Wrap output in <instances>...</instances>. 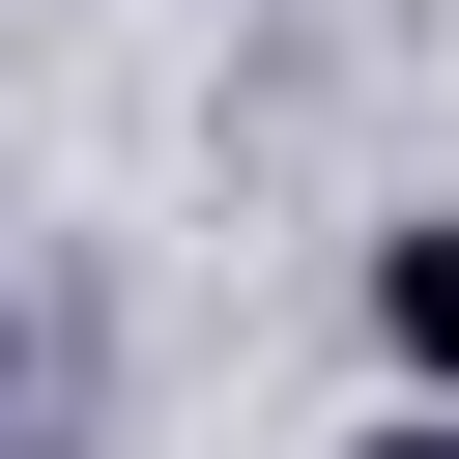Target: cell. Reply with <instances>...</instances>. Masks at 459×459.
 I'll return each mask as SVG.
<instances>
[{
    "label": "cell",
    "instance_id": "cell-1",
    "mask_svg": "<svg viewBox=\"0 0 459 459\" xmlns=\"http://www.w3.org/2000/svg\"><path fill=\"white\" fill-rule=\"evenodd\" d=\"M373 344H402V402H459V201L373 230Z\"/></svg>",
    "mask_w": 459,
    "mask_h": 459
},
{
    "label": "cell",
    "instance_id": "cell-2",
    "mask_svg": "<svg viewBox=\"0 0 459 459\" xmlns=\"http://www.w3.org/2000/svg\"><path fill=\"white\" fill-rule=\"evenodd\" d=\"M344 459H459V402H373V430H344Z\"/></svg>",
    "mask_w": 459,
    "mask_h": 459
},
{
    "label": "cell",
    "instance_id": "cell-3",
    "mask_svg": "<svg viewBox=\"0 0 459 459\" xmlns=\"http://www.w3.org/2000/svg\"><path fill=\"white\" fill-rule=\"evenodd\" d=\"M0 402H29V316H0Z\"/></svg>",
    "mask_w": 459,
    "mask_h": 459
}]
</instances>
